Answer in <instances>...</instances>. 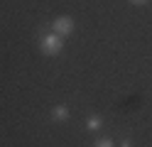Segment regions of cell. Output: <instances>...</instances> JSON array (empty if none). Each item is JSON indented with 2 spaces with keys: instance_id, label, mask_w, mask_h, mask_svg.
I'll return each instance as SVG.
<instances>
[{
  "instance_id": "obj_2",
  "label": "cell",
  "mask_w": 152,
  "mask_h": 147,
  "mask_svg": "<svg viewBox=\"0 0 152 147\" xmlns=\"http://www.w3.org/2000/svg\"><path fill=\"white\" fill-rule=\"evenodd\" d=\"M71 29H74V22H71L69 17H59V20L54 22V32H56V34H69Z\"/></svg>"
},
{
  "instance_id": "obj_6",
  "label": "cell",
  "mask_w": 152,
  "mask_h": 147,
  "mask_svg": "<svg viewBox=\"0 0 152 147\" xmlns=\"http://www.w3.org/2000/svg\"><path fill=\"white\" fill-rule=\"evenodd\" d=\"M132 3H145V0H132Z\"/></svg>"
},
{
  "instance_id": "obj_3",
  "label": "cell",
  "mask_w": 152,
  "mask_h": 147,
  "mask_svg": "<svg viewBox=\"0 0 152 147\" xmlns=\"http://www.w3.org/2000/svg\"><path fill=\"white\" fill-rule=\"evenodd\" d=\"M52 115H54V120H64V118H66V108H61V105H59V108H54V113H52Z\"/></svg>"
},
{
  "instance_id": "obj_5",
  "label": "cell",
  "mask_w": 152,
  "mask_h": 147,
  "mask_svg": "<svg viewBox=\"0 0 152 147\" xmlns=\"http://www.w3.org/2000/svg\"><path fill=\"white\" fill-rule=\"evenodd\" d=\"M96 147H115V145H113L110 140H98V142H96Z\"/></svg>"
},
{
  "instance_id": "obj_4",
  "label": "cell",
  "mask_w": 152,
  "mask_h": 147,
  "mask_svg": "<svg viewBox=\"0 0 152 147\" xmlns=\"http://www.w3.org/2000/svg\"><path fill=\"white\" fill-rule=\"evenodd\" d=\"M88 127H91V130H98V127H101V118H91V120H88Z\"/></svg>"
},
{
  "instance_id": "obj_1",
  "label": "cell",
  "mask_w": 152,
  "mask_h": 147,
  "mask_svg": "<svg viewBox=\"0 0 152 147\" xmlns=\"http://www.w3.org/2000/svg\"><path fill=\"white\" fill-rule=\"evenodd\" d=\"M59 49H61V42H59V37H56V34H47L42 39V52L44 54H56Z\"/></svg>"
}]
</instances>
